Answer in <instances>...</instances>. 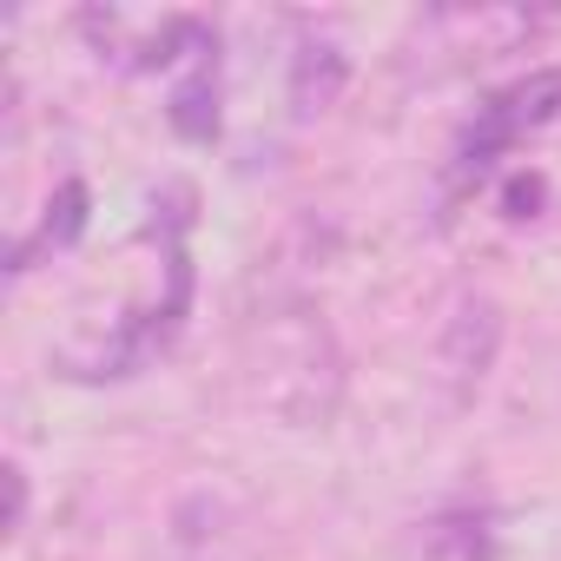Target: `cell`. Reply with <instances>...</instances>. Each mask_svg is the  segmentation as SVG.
I'll return each mask as SVG.
<instances>
[{
    "label": "cell",
    "instance_id": "cell-3",
    "mask_svg": "<svg viewBox=\"0 0 561 561\" xmlns=\"http://www.w3.org/2000/svg\"><path fill=\"white\" fill-rule=\"evenodd\" d=\"M80 205H87V192L67 185V192H60V218H47V238H73V231H80Z\"/></svg>",
    "mask_w": 561,
    "mask_h": 561
},
{
    "label": "cell",
    "instance_id": "cell-1",
    "mask_svg": "<svg viewBox=\"0 0 561 561\" xmlns=\"http://www.w3.org/2000/svg\"><path fill=\"white\" fill-rule=\"evenodd\" d=\"M172 126H179L185 139H205V133L218 126V87H211V73H198L192 87H179V100H172Z\"/></svg>",
    "mask_w": 561,
    "mask_h": 561
},
{
    "label": "cell",
    "instance_id": "cell-2",
    "mask_svg": "<svg viewBox=\"0 0 561 561\" xmlns=\"http://www.w3.org/2000/svg\"><path fill=\"white\" fill-rule=\"evenodd\" d=\"M476 522H449L443 535V561H482V535H469Z\"/></svg>",
    "mask_w": 561,
    "mask_h": 561
}]
</instances>
